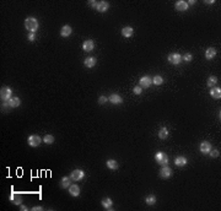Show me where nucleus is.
Here are the masks:
<instances>
[{"label":"nucleus","mask_w":221,"mask_h":211,"mask_svg":"<svg viewBox=\"0 0 221 211\" xmlns=\"http://www.w3.org/2000/svg\"><path fill=\"white\" fill-rule=\"evenodd\" d=\"M209 155H210L211 157H217V156L220 155V152H219V150H213V149H211V151L209 152Z\"/></svg>","instance_id":"34"},{"label":"nucleus","mask_w":221,"mask_h":211,"mask_svg":"<svg viewBox=\"0 0 221 211\" xmlns=\"http://www.w3.org/2000/svg\"><path fill=\"white\" fill-rule=\"evenodd\" d=\"M204 3H205V4H213L214 0H210V1H208V0H206V1H204Z\"/></svg>","instance_id":"40"},{"label":"nucleus","mask_w":221,"mask_h":211,"mask_svg":"<svg viewBox=\"0 0 221 211\" xmlns=\"http://www.w3.org/2000/svg\"><path fill=\"white\" fill-rule=\"evenodd\" d=\"M151 84H152V80L150 79V76H142L139 81V86L141 88H148V87H150Z\"/></svg>","instance_id":"8"},{"label":"nucleus","mask_w":221,"mask_h":211,"mask_svg":"<svg viewBox=\"0 0 221 211\" xmlns=\"http://www.w3.org/2000/svg\"><path fill=\"white\" fill-rule=\"evenodd\" d=\"M133 33H134V30H133V27H130V26L123 27V30H122V36L125 37V38H130L133 36Z\"/></svg>","instance_id":"14"},{"label":"nucleus","mask_w":221,"mask_h":211,"mask_svg":"<svg viewBox=\"0 0 221 211\" xmlns=\"http://www.w3.org/2000/svg\"><path fill=\"white\" fill-rule=\"evenodd\" d=\"M168 61H170L171 64L173 65H178L181 61H182V55L179 54V53H171L170 55H168Z\"/></svg>","instance_id":"5"},{"label":"nucleus","mask_w":221,"mask_h":211,"mask_svg":"<svg viewBox=\"0 0 221 211\" xmlns=\"http://www.w3.org/2000/svg\"><path fill=\"white\" fill-rule=\"evenodd\" d=\"M71 32H73L71 27H70L69 25H65V26H63V27H61L60 34H61V37H69L71 34Z\"/></svg>","instance_id":"21"},{"label":"nucleus","mask_w":221,"mask_h":211,"mask_svg":"<svg viewBox=\"0 0 221 211\" xmlns=\"http://www.w3.org/2000/svg\"><path fill=\"white\" fill-rule=\"evenodd\" d=\"M84 176H85L84 171H81V169H74L73 172H71L70 178H71L73 180H75V182H79V180H81V179L84 178Z\"/></svg>","instance_id":"6"},{"label":"nucleus","mask_w":221,"mask_h":211,"mask_svg":"<svg viewBox=\"0 0 221 211\" xmlns=\"http://www.w3.org/2000/svg\"><path fill=\"white\" fill-rule=\"evenodd\" d=\"M175 165L178 166V167H183L187 165V158L183 157V156H178L175 158Z\"/></svg>","instance_id":"20"},{"label":"nucleus","mask_w":221,"mask_h":211,"mask_svg":"<svg viewBox=\"0 0 221 211\" xmlns=\"http://www.w3.org/2000/svg\"><path fill=\"white\" fill-rule=\"evenodd\" d=\"M145 201H146L148 205H154V204H156V196L155 195H148L145 198Z\"/></svg>","instance_id":"30"},{"label":"nucleus","mask_w":221,"mask_h":211,"mask_svg":"<svg viewBox=\"0 0 221 211\" xmlns=\"http://www.w3.org/2000/svg\"><path fill=\"white\" fill-rule=\"evenodd\" d=\"M216 84H217V77L216 76H209V79H208V86L214 87V86H216Z\"/></svg>","instance_id":"29"},{"label":"nucleus","mask_w":221,"mask_h":211,"mask_svg":"<svg viewBox=\"0 0 221 211\" xmlns=\"http://www.w3.org/2000/svg\"><path fill=\"white\" fill-rule=\"evenodd\" d=\"M20 210H23V211H26V210H27V207H26L25 205H22V204H21V205H20Z\"/></svg>","instance_id":"38"},{"label":"nucleus","mask_w":221,"mask_h":211,"mask_svg":"<svg viewBox=\"0 0 221 211\" xmlns=\"http://www.w3.org/2000/svg\"><path fill=\"white\" fill-rule=\"evenodd\" d=\"M10 200L14 203V204H16V205H21V204H22V198H21V195H20V194H16V193H11Z\"/></svg>","instance_id":"13"},{"label":"nucleus","mask_w":221,"mask_h":211,"mask_svg":"<svg viewBox=\"0 0 221 211\" xmlns=\"http://www.w3.org/2000/svg\"><path fill=\"white\" fill-rule=\"evenodd\" d=\"M155 160H156V162H157L159 165H161V166L168 165V157H167V155H166L165 152H162V151H159V152L155 153Z\"/></svg>","instance_id":"2"},{"label":"nucleus","mask_w":221,"mask_h":211,"mask_svg":"<svg viewBox=\"0 0 221 211\" xmlns=\"http://www.w3.org/2000/svg\"><path fill=\"white\" fill-rule=\"evenodd\" d=\"M68 189H69V193H70L71 196H79L80 195V188H79V186H76V184H71Z\"/></svg>","instance_id":"15"},{"label":"nucleus","mask_w":221,"mask_h":211,"mask_svg":"<svg viewBox=\"0 0 221 211\" xmlns=\"http://www.w3.org/2000/svg\"><path fill=\"white\" fill-rule=\"evenodd\" d=\"M216 55V49L215 48H208L205 50V58L206 59H213Z\"/></svg>","instance_id":"24"},{"label":"nucleus","mask_w":221,"mask_h":211,"mask_svg":"<svg viewBox=\"0 0 221 211\" xmlns=\"http://www.w3.org/2000/svg\"><path fill=\"white\" fill-rule=\"evenodd\" d=\"M152 84H155L156 86H160L163 84V77L160 76V75H156L154 79H152Z\"/></svg>","instance_id":"28"},{"label":"nucleus","mask_w":221,"mask_h":211,"mask_svg":"<svg viewBox=\"0 0 221 211\" xmlns=\"http://www.w3.org/2000/svg\"><path fill=\"white\" fill-rule=\"evenodd\" d=\"M107 101H108V98H107L106 96H101V97L98 98V103H100V104H105Z\"/></svg>","instance_id":"33"},{"label":"nucleus","mask_w":221,"mask_h":211,"mask_svg":"<svg viewBox=\"0 0 221 211\" xmlns=\"http://www.w3.org/2000/svg\"><path fill=\"white\" fill-rule=\"evenodd\" d=\"M199 149H200V152L202 153H204V155H209V152L211 151V144L209 142V141H203L202 144H200V146H199Z\"/></svg>","instance_id":"7"},{"label":"nucleus","mask_w":221,"mask_h":211,"mask_svg":"<svg viewBox=\"0 0 221 211\" xmlns=\"http://www.w3.org/2000/svg\"><path fill=\"white\" fill-rule=\"evenodd\" d=\"M34 38H36L34 33H31V32H30V34H28V41H34Z\"/></svg>","instance_id":"36"},{"label":"nucleus","mask_w":221,"mask_h":211,"mask_svg":"<svg viewBox=\"0 0 221 211\" xmlns=\"http://www.w3.org/2000/svg\"><path fill=\"white\" fill-rule=\"evenodd\" d=\"M187 4H188V6L189 5H194V4H196V1H194V0H190V1H188Z\"/></svg>","instance_id":"39"},{"label":"nucleus","mask_w":221,"mask_h":211,"mask_svg":"<svg viewBox=\"0 0 221 211\" xmlns=\"http://www.w3.org/2000/svg\"><path fill=\"white\" fill-rule=\"evenodd\" d=\"M27 142H28V145L31 147H37V146H40V145H41L42 139L38 135H30L28 139H27Z\"/></svg>","instance_id":"3"},{"label":"nucleus","mask_w":221,"mask_h":211,"mask_svg":"<svg viewBox=\"0 0 221 211\" xmlns=\"http://www.w3.org/2000/svg\"><path fill=\"white\" fill-rule=\"evenodd\" d=\"M95 48V43L91 41V39H87V41H85L84 43H82V49L85 50V52H91Z\"/></svg>","instance_id":"17"},{"label":"nucleus","mask_w":221,"mask_h":211,"mask_svg":"<svg viewBox=\"0 0 221 211\" xmlns=\"http://www.w3.org/2000/svg\"><path fill=\"white\" fill-rule=\"evenodd\" d=\"M171 176H172V169L167 166H162V168L160 171V177L166 179V178H170Z\"/></svg>","instance_id":"9"},{"label":"nucleus","mask_w":221,"mask_h":211,"mask_svg":"<svg viewBox=\"0 0 221 211\" xmlns=\"http://www.w3.org/2000/svg\"><path fill=\"white\" fill-rule=\"evenodd\" d=\"M32 210L33 211H38V210H43V207L42 206H36V207H32Z\"/></svg>","instance_id":"37"},{"label":"nucleus","mask_w":221,"mask_h":211,"mask_svg":"<svg viewBox=\"0 0 221 211\" xmlns=\"http://www.w3.org/2000/svg\"><path fill=\"white\" fill-rule=\"evenodd\" d=\"M106 166H107L109 169L114 171V169L118 168V162H117L115 160H108V161L106 162Z\"/></svg>","instance_id":"25"},{"label":"nucleus","mask_w":221,"mask_h":211,"mask_svg":"<svg viewBox=\"0 0 221 211\" xmlns=\"http://www.w3.org/2000/svg\"><path fill=\"white\" fill-rule=\"evenodd\" d=\"M176 10L177 11H187L188 10V4H187V1H184V0H179V1H177L176 3Z\"/></svg>","instance_id":"11"},{"label":"nucleus","mask_w":221,"mask_h":211,"mask_svg":"<svg viewBox=\"0 0 221 211\" xmlns=\"http://www.w3.org/2000/svg\"><path fill=\"white\" fill-rule=\"evenodd\" d=\"M60 186L61 188H69L71 186V178L70 177H63L60 180Z\"/></svg>","instance_id":"23"},{"label":"nucleus","mask_w":221,"mask_h":211,"mask_svg":"<svg viewBox=\"0 0 221 211\" xmlns=\"http://www.w3.org/2000/svg\"><path fill=\"white\" fill-rule=\"evenodd\" d=\"M109 101H111V103H113V104H121V103L123 102V98H122V96L118 95V94H112L111 97H109Z\"/></svg>","instance_id":"16"},{"label":"nucleus","mask_w":221,"mask_h":211,"mask_svg":"<svg viewBox=\"0 0 221 211\" xmlns=\"http://www.w3.org/2000/svg\"><path fill=\"white\" fill-rule=\"evenodd\" d=\"M192 59H193V55L190 54V53H187V54L182 55V60H184V61H190Z\"/></svg>","instance_id":"31"},{"label":"nucleus","mask_w":221,"mask_h":211,"mask_svg":"<svg viewBox=\"0 0 221 211\" xmlns=\"http://www.w3.org/2000/svg\"><path fill=\"white\" fill-rule=\"evenodd\" d=\"M210 96H211L213 98H215V100H219V98L221 97V90H220V87H211V90H210Z\"/></svg>","instance_id":"22"},{"label":"nucleus","mask_w":221,"mask_h":211,"mask_svg":"<svg viewBox=\"0 0 221 211\" xmlns=\"http://www.w3.org/2000/svg\"><path fill=\"white\" fill-rule=\"evenodd\" d=\"M88 5L91 6V7H94V9H96V6H97V1H88Z\"/></svg>","instance_id":"35"},{"label":"nucleus","mask_w":221,"mask_h":211,"mask_svg":"<svg viewBox=\"0 0 221 211\" xmlns=\"http://www.w3.org/2000/svg\"><path fill=\"white\" fill-rule=\"evenodd\" d=\"M170 135V133H168V129L167 128H161L160 131H159V138L160 139H167V136Z\"/></svg>","instance_id":"26"},{"label":"nucleus","mask_w":221,"mask_h":211,"mask_svg":"<svg viewBox=\"0 0 221 211\" xmlns=\"http://www.w3.org/2000/svg\"><path fill=\"white\" fill-rule=\"evenodd\" d=\"M11 95H12V91H11L10 87H3L1 90H0V97H1V100L5 101V102L12 97Z\"/></svg>","instance_id":"4"},{"label":"nucleus","mask_w":221,"mask_h":211,"mask_svg":"<svg viewBox=\"0 0 221 211\" xmlns=\"http://www.w3.org/2000/svg\"><path fill=\"white\" fill-rule=\"evenodd\" d=\"M5 106H9L11 108H16L20 106V98L19 97H11L10 100H7L5 102Z\"/></svg>","instance_id":"10"},{"label":"nucleus","mask_w":221,"mask_h":211,"mask_svg":"<svg viewBox=\"0 0 221 211\" xmlns=\"http://www.w3.org/2000/svg\"><path fill=\"white\" fill-rule=\"evenodd\" d=\"M84 64H85L86 68H94L95 65H96V58H95V57H87V58L85 59Z\"/></svg>","instance_id":"19"},{"label":"nucleus","mask_w":221,"mask_h":211,"mask_svg":"<svg viewBox=\"0 0 221 211\" xmlns=\"http://www.w3.org/2000/svg\"><path fill=\"white\" fill-rule=\"evenodd\" d=\"M133 92H134L135 95H140L141 92H142V88H141L140 86H135V87L133 88Z\"/></svg>","instance_id":"32"},{"label":"nucleus","mask_w":221,"mask_h":211,"mask_svg":"<svg viewBox=\"0 0 221 211\" xmlns=\"http://www.w3.org/2000/svg\"><path fill=\"white\" fill-rule=\"evenodd\" d=\"M25 27L31 33H34L38 30V21L36 17H27L25 20Z\"/></svg>","instance_id":"1"},{"label":"nucleus","mask_w":221,"mask_h":211,"mask_svg":"<svg viewBox=\"0 0 221 211\" xmlns=\"http://www.w3.org/2000/svg\"><path fill=\"white\" fill-rule=\"evenodd\" d=\"M43 142L44 144H47V145H52L54 142V136L52 135V134H47V135H44V138H43Z\"/></svg>","instance_id":"27"},{"label":"nucleus","mask_w":221,"mask_h":211,"mask_svg":"<svg viewBox=\"0 0 221 211\" xmlns=\"http://www.w3.org/2000/svg\"><path fill=\"white\" fill-rule=\"evenodd\" d=\"M109 7V4L107 1H97V6H96V10L98 12H106Z\"/></svg>","instance_id":"12"},{"label":"nucleus","mask_w":221,"mask_h":211,"mask_svg":"<svg viewBox=\"0 0 221 211\" xmlns=\"http://www.w3.org/2000/svg\"><path fill=\"white\" fill-rule=\"evenodd\" d=\"M101 205H102V207L103 209H106V210H111L112 209V205H113V201H112V199L111 198H105L102 201H101Z\"/></svg>","instance_id":"18"}]
</instances>
